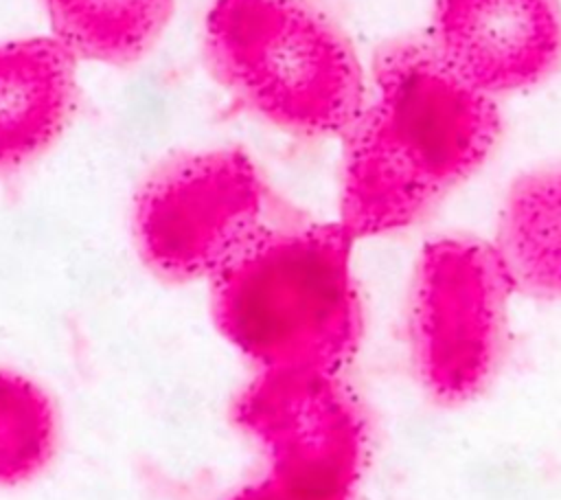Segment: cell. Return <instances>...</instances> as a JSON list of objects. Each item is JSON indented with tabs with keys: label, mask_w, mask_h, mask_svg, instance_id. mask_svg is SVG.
<instances>
[{
	"label": "cell",
	"mask_w": 561,
	"mask_h": 500,
	"mask_svg": "<svg viewBox=\"0 0 561 500\" xmlns=\"http://www.w3.org/2000/svg\"><path fill=\"white\" fill-rule=\"evenodd\" d=\"M213 307L226 338L265 373L329 377L353 329L342 235L261 228L213 274Z\"/></svg>",
	"instance_id": "6da1fadb"
},
{
	"label": "cell",
	"mask_w": 561,
	"mask_h": 500,
	"mask_svg": "<svg viewBox=\"0 0 561 500\" xmlns=\"http://www.w3.org/2000/svg\"><path fill=\"white\" fill-rule=\"evenodd\" d=\"M204 48L232 96L276 127L329 132L351 112L348 55L296 0H217L206 15Z\"/></svg>",
	"instance_id": "7a4b0ae2"
},
{
	"label": "cell",
	"mask_w": 561,
	"mask_h": 500,
	"mask_svg": "<svg viewBox=\"0 0 561 500\" xmlns=\"http://www.w3.org/2000/svg\"><path fill=\"white\" fill-rule=\"evenodd\" d=\"M263 182L232 147L180 156L136 200V237L147 263L169 279L215 274L259 230Z\"/></svg>",
	"instance_id": "3957f363"
},
{
	"label": "cell",
	"mask_w": 561,
	"mask_h": 500,
	"mask_svg": "<svg viewBox=\"0 0 561 500\" xmlns=\"http://www.w3.org/2000/svg\"><path fill=\"white\" fill-rule=\"evenodd\" d=\"M75 61L55 37L0 44V171L28 162L64 132L77 94Z\"/></svg>",
	"instance_id": "277c9868"
},
{
	"label": "cell",
	"mask_w": 561,
	"mask_h": 500,
	"mask_svg": "<svg viewBox=\"0 0 561 500\" xmlns=\"http://www.w3.org/2000/svg\"><path fill=\"white\" fill-rule=\"evenodd\" d=\"M55 39L77 59L125 66L142 57L171 15V0H44Z\"/></svg>",
	"instance_id": "5b68a950"
},
{
	"label": "cell",
	"mask_w": 561,
	"mask_h": 500,
	"mask_svg": "<svg viewBox=\"0 0 561 500\" xmlns=\"http://www.w3.org/2000/svg\"><path fill=\"white\" fill-rule=\"evenodd\" d=\"M55 439L53 410L26 379L0 373V482L33 476L50 456Z\"/></svg>",
	"instance_id": "8992f818"
},
{
	"label": "cell",
	"mask_w": 561,
	"mask_h": 500,
	"mask_svg": "<svg viewBox=\"0 0 561 500\" xmlns=\"http://www.w3.org/2000/svg\"><path fill=\"white\" fill-rule=\"evenodd\" d=\"M331 496L333 493L329 491L316 489L307 482L270 469V474L261 482L245 487L230 500H331Z\"/></svg>",
	"instance_id": "52a82bcc"
}]
</instances>
